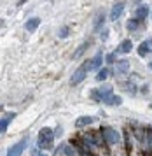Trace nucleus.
I'll list each match as a JSON object with an SVG mask.
<instances>
[{
  "instance_id": "f257e3e1",
  "label": "nucleus",
  "mask_w": 152,
  "mask_h": 156,
  "mask_svg": "<svg viewBox=\"0 0 152 156\" xmlns=\"http://www.w3.org/2000/svg\"><path fill=\"white\" fill-rule=\"evenodd\" d=\"M54 132H53V128H42L40 132H39V147L42 149H47L53 146V140H54Z\"/></svg>"
},
{
  "instance_id": "f03ea898",
  "label": "nucleus",
  "mask_w": 152,
  "mask_h": 156,
  "mask_svg": "<svg viewBox=\"0 0 152 156\" xmlns=\"http://www.w3.org/2000/svg\"><path fill=\"white\" fill-rule=\"evenodd\" d=\"M110 95H112V86L110 84H105V86H102L100 90H93V91H91V97L95 100H103V102L109 98Z\"/></svg>"
},
{
  "instance_id": "7ed1b4c3",
  "label": "nucleus",
  "mask_w": 152,
  "mask_h": 156,
  "mask_svg": "<svg viewBox=\"0 0 152 156\" xmlns=\"http://www.w3.org/2000/svg\"><path fill=\"white\" fill-rule=\"evenodd\" d=\"M102 133H103L105 140L109 142V144H117L119 139H121V135H119L117 130H114V128H110V126L102 128Z\"/></svg>"
},
{
  "instance_id": "20e7f679",
  "label": "nucleus",
  "mask_w": 152,
  "mask_h": 156,
  "mask_svg": "<svg viewBox=\"0 0 152 156\" xmlns=\"http://www.w3.org/2000/svg\"><path fill=\"white\" fill-rule=\"evenodd\" d=\"M26 142H28L26 137H25V139H21L19 142H16L12 147H9V151H7L5 156H19L21 153L25 151V147H26Z\"/></svg>"
},
{
  "instance_id": "39448f33",
  "label": "nucleus",
  "mask_w": 152,
  "mask_h": 156,
  "mask_svg": "<svg viewBox=\"0 0 152 156\" xmlns=\"http://www.w3.org/2000/svg\"><path fill=\"white\" fill-rule=\"evenodd\" d=\"M88 76V67L82 65V67H79L75 72H74V76H72V84H79V83H82L84 79Z\"/></svg>"
},
{
  "instance_id": "423d86ee",
  "label": "nucleus",
  "mask_w": 152,
  "mask_h": 156,
  "mask_svg": "<svg viewBox=\"0 0 152 156\" xmlns=\"http://www.w3.org/2000/svg\"><path fill=\"white\" fill-rule=\"evenodd\" d=\"M102 63H103V58H102V55H96L93 60L86 62L84 65L88 67V70H96V69H100V67H102Z\"/></svg>"
},
{
  "instance_id": "0eeeda50",
  "label": "nucleus",
  "mask_w": 152,
  "mask_h": 156,
  "mask_svg": "<svg viewBox=\"0 0 152 156\" xmlns=\"http://www.w3.org/2000/svg\"><path fill=\"white\" fill-rule=\"evenodd\" d=\"M123 11H124V4H123V2L116 4V5L112 7V12H110V20L112 21H117L119 18H121V14H123Z\"/></svg>"
},
{
  "instance_id": "6e6552de",
  "label": "nucleus",
  "mask_w": 152,
  "mask_h": 156,
  "mask_svg": "<svg viewBox=\"0 0 152 156\" xmlns=\"http://www.w3.org/2000/svg\"><path fill=\"white\" fill-rule=\"evenodd\" d=\"M128 70H130V62L128 60H121V62L116 63V74L117 76H124Z\"/></svg>"
},
{
  "instance_id": "1a4fd4ad",
  "label": "nucleus",
  "mask_w": 152,
  "mask_h": 156,
  "mask_svg": "<svg viewBox=\"0 0 152 156\" xmlns=\"http://www.w3.org/2000/svg\"><path fill=\"white\" fill-rule=\"evenodd\" d=\"M95 121V118H91V116H81V118H77L75 119V126L77 128H82V126H88Z\"/></svg>"
},
{
  "instance_id": "9d476101",
  "label": "nucleus",
  "mask_w": 152,
  "mask_h": 156,
  "mask_svg": "<svg viewBox=\"0 0 152 156\" xmlns=\"http://www.w3.org/2000/svg\"><path fill=\"white\" fill-rule=\"evenodd\" d=\"M39 23H40V20H39V18H30L25 27H26L28 32H35V30L39 28Z\"/></svg>"
},
{
  "instance_id": "9b49d317",
  "label": "nucleus",
  "mask_w": 152,
  "mask_h": 156,
  "mask_svg": "<svg viewBox=\"0 0 152 156\" xmlns=\"http://www.w3.org/2000/svg\"><path fill=\"white\" fill-rule=\"evenodd\" d=\"M135 16H136V20H145L147 16H149V7H147V5H140V7L135 11Z\"/></svg>"
},
{
  "instance_id": "f8f14e48",
  "label": "nucleus",
  "mask_w": 152,
  "mask_h": 156,
  "mask_svg": "<svg viewBox=\"0 0 152 156\" xmlns=\"http://www.w3.org/2000/svg\"><path fill=\"white\" fill-rule=\"evenodd\" d=\"M131 49H133V42L131 41H123V42L119 44V48H117L119 53H130Z\"/></svg>"
},
{
  "instance_id": "ddd939ff",
  "label": "nucleus",
  "mask_w": 152,
  "mask_h": 156,
  "mask_svg": "<svg viewBox=\"0 0 152 156\" xmlns=\"http://www.w3.org/2000/svg\"><path fill=\"white\" fill-rule=\"evenodd\" d=\"M152 48V41H147V42H142L138 48V55L140 56H145L147 53H149V49Z\"/></svg>"
},
{
  "instance_id": "4468645a",
  "label": "nucleus",
  "mask_w": 152,
  "mask_h": 156,
  "mask_svg": "<svg viewBox=\"0 0 152 156\" xmlns=\"http://www.w3.org/2000/svg\"><path fill=\"white\" fill-rule=\"evenodd\" d=\"M14 118V114H7L5 118H2V125H0V132L2 133H5L7 126H9V123H11V119Z\"/></svg>"
},
{
  "instance_id": "2eb2a0df",
  "label": "nucleus",
  "mask_w": 152,
  "mask_h": 156,
  "mask_svg": "<svg viewBox=\"0 0 152 156\" xmlns=\"http://www.w3.org/2000/svg\"><path fill=\"white\" fill-rule=\"evenodd\" d=\"M121 97H117V95H110L109 98L105 100V104H109V105H121Z\"/></svg>"
},
{
  "instance_id": "dca6fc26",
  "label": "nucleus",
  "mask_w": 152,
  "mask_h": 156,
  "mask_svg": "<svg viewBox=\"0 0 152 156\" xmlns=\"http://www.w3.org/2000/svg\"><path fill=\"white\" fill-rule=\"evenodd\" d=\"M88 46H89V44H88V42L81 44V46H79V48H77V49H75V53L72 55V58H79V56H81V55H82V53H84V49H86Z\"/></svg>"
},
{
  "instance_id": "f3484780",
  "label": "nucleus",
  "mask_w": 152,
  "mask_h": 156,
  "mask_svg": "<svg viewBox=\"0 0 152 156\" xmlns=\"http://www.w3.org/2000/svg\"><path fill=\"white\" fill-rule=\"evenodd\" d=\"M63 153H65L67 156H77V151L72 147V146H68V144H67V146H63Z\"/></svg>"
},
{
  "instance_id": "a211bd4d",
  "label": "nucleus",
  "mask_w": 152,
  "mask_h": 156,
  "mask_svg": "<svg viewBox=\"0 0 152 156\" xmlns=\"http://www.w3.org/2000/svg\"><path fill=\"white\" fill-rule=\"evenodd\" d=\"M126 28L128 30H136L138 28V20H130L128 25H126Z\"/></svg>"
},
{
  "instance_id": "6ab92c4d",
  "label": "nucleus",
  "mask_w": 152,
  "mask_h": 156,
  "mask_svg": "<svg viewBox=\"0 0 152 156\" xmlns=\"http://www.w3.org/2000/svg\"><path fill=\"white\" fill-rule=\"evenodd\" d=\"M105 23V16L103 14H98V18H96V23H95V30H98L102 25Z\"/></svg>"
},
{
  "instance_id": "aec40b11",
  "label": "nucleus",
  "mask_w": 152,
  "mask_h": 156,
  "mask_svg": "<svg viewBox=\"0 0 152 156\" xmlns=\"http://www.w3.org/2000/svg\"><path fill=\"white\" fill-rule=\"evenodd\" d=\"M107 74H109V72H107V69L100 70V72H98V76H96V81H100V83H102V81H105V79H107Z\"/></svg>"
},
{
  "instance_id": "412c9836",
  "label": "nucleus",
  "mask_w": 152,
  "mask_h": 156,
  "mask_svg": "<svg viewBox=\"0 0 152 156\" xmlns=\"http://www.w3.org/2000/svg\"><path fill=\"white\" fill-rule=\"evenodd\" d=\"M67 35H68V28H67V27H63V28L60 30V37H61V39H65Z\"/></svg>"
},
{
  "instance_id": "4be33fe9",
  "label": "nucleus",
  "mask_w": 152,
  "mask_h": 156,
  "mask_svg": "<svg viewBox=\"0 0 152 156\" xmlns=\"http://www.w3.org/2000/svg\"><path fill=\"white\" fill-rule=\"evenodd\" d=\"M114 60H116L114 55H109V56H107V62H109V63H114Z\"/></svg>"
},
{
  "instance_id": "5701e85b",
  "label": "nucleus",
  "mask_w": 152,
  "mask_h": 156,
  "mask_svg": "<svg viewBox=\"0 0 152 156\" xmlns=\"http://www.w3.org/2000/svg\"><path fill=\"white\" fill-rule=\"evenodd\" d=\"M39 156H49V154H47V153H40Z\"/></svg>"
},
{
  "instance_id": "b1692460",
  "label": "nucleus",
  "mask_w": 152,
  "mask_h": 156,
  "mask_svg": "<svg viewBox=\"0 0 152 156\" xmlns=\"http://www.w3.org/2000/svg\"><path fill=\"white\" fill-rule=\"evenodd\" d=\"M150 69H152V63H150Z\"/></svg>"
},
{
  "instance_id": "393cba45",
  "label": "nucleus",
  "mask_w": 152,
  "mask_h": 156,
  "mask_svg": "<svg viewBox=\"0 0 152 156\" xmlns=\"http://www.w3.org/2000/svg\"><path fill=\"white\" fill-rule=\"evenodd\" d=\"M150 109H152V104H150Z\"/></svg>"
}]
</instances>
